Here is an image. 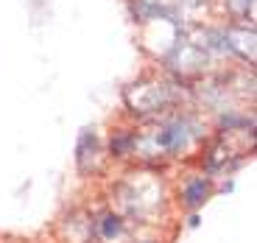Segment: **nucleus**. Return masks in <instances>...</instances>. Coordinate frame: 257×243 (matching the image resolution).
<instances>
[{
	"mask_svg": "<svg viewBox=\"0 0 257 243\" xmlns=\"http://www.w3.org/2000/svg\"><path fill=\"white\" fill-rule=\"evenodd\" d=\"M193 135H196V132L190 129V120L176 117V120L162 123L160 132H157V137H154V143H157V148L165 151V154H182L187 146H190Z\"/></svg>",
	"mask_w": 257,
	"mask_h": 243,
	"instance_id": "nucleus-1",
	"label": "nucleus"
},
{
	"mask_svg": "<svg viewBox=\"0 0 257 243\" xmlns=\"http://www.w3.org/2000/svg\"><path fill=\"white\" fill-rule=\"evenodd\" d=\"M101 140H98V132L95 129H81V135H78V143H76V162L78 168H84V162H87V157H92V162L101 157Z\"/></svg>",
	"mask_w": 257,
	"mask_h": 243,
	"instance_id": "nucleus-2",
	"label": "nucleus"
},
{
	"mask_svg": "<svg viewBox=\"0 0 257 243\" xmlns=\"http://www.w3.org/2000/svg\"><path fill=\"white\" fill-rule=\"evenodd\" d=\"M212 196V185L207 179H190L185 185V190H182V201H185L187 207H193V210H196V207H201L207 201V198Z\"/></svg>",
	"mask_w": 257,
	"mask_h": 243,
	"instance_id": "nucleus-3",
	"label": "nucleus"
},
{
	"mask_svg": "<svg viewBox=\"0 0 257 243\" xmlns=\"http://www.w3.org/2000/svg\"><path fill=\"white\" fill-rule=\"evenodd\" d=\"M132 151H137V137L135 135H115L109 140V154L112 157H128Z\"/></svg>",
	"mask_w": 257,
	"mask_h": 243,
	"instance_id": "nucleus-4",
	"label": "nucleus"
},
{
	"mask_svg": "<svg viewBox=\"0 0 257 243\" xmlns=\"http://www.w3.org/2000/svg\"><path fill=\"white\" fill-rule=\"evenodd\" d=\"M98 232H101L103 240H115L117 235L123 232V218L120 215H103L101 221H98Z\"/></svg>",
	"mask_w": 257,
	"mask_h": 243,
	"instance_id": "nucleus-5",
	"label": "nucleus"
},
{
	"mask_svg": "<svg viewBox=\"0 0 257 243\" xmlns=\"http://www.w3.org/2000/svg\"><path fill=\"white\" fill-rule=\"evenodd\" d=\"M187 226H190V229H196V226H199V215H196V212H193V215H187Z\"/></svg>",
	"mask_w": 257,
	"mask_h": 243,
	"instance_id": "nucleus-6",
	"label": "nucleus"
}]
</instances>
